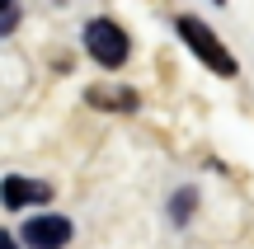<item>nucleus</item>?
<instances>
[{"label":"nucleus","mask_w":254,"mask_h":249,"mask_svg":"<svg viewBox=\"0 0 254 249\" xmlns=\"http://www.w3.org/2000/svg\"><path fill=\"white\" fill-rule=\"evenodd\" d=\"M71 235H75V226L66 221V216L38 212V216H28V221H24L19 245H28V249H66V245H71Z\"/></svg>","instance_id":"3"},{"label":"nucleus","mask_w":254,"mask_h":249,"mask_svg":"<svg viewBox=\"0 0 254 249\" xmlns=\"http://www.w3.org/2000/svg\"><path fill=\"white\" fill-rule=\"evenodd\" d=\"M0 249H19V240H14L9 231H0Z\"/></svg>","instance_id":"8"},{"label":"nucleus","mask_w":254,"mask_h":249,"mask_svg":"<svg viewBox=\"0 0 254 249\" xmlns=\"http://www.w3.org/2000/svg\"><path fill=\"white\" fill-rule=\"evenodd\" d=\"M174 28H179V38L193 47V56H202V66H207V71H217V75H236V61H231V52L221 47V38L212 33L202 19L179 14V19H174Z\"/></svg>","instance_id":"1"},{"label":"nucleus","mask_w":254,"mask_h":249,"mask_svg":"<svg viewBox=\"0 0 254 249\" xmlns=\"http://www.w3.org/2000/svg\"><path fill=\"white\" fill-rule=\"evenodd\" d=\"M14 24H19V5H14V9H5V14H0V38H5V33H14Z\"/></svg>","instance_id":"7"},{"label":"nucleus","mask_w":254,"mask_h":249,"mask_svg":"<svg viewBox=\"0 0 254 249\" xmlns=\"http://www.w3.org/2000/svg\"><path fill=\"white\" fill-rule=\"evenodd\" d=\"M0 202H5L9 212H19V207H33V202H52V184H38V179L9 174L5 184H0Z\"/></svg>","instance_id":"4"},{"label":"nucleus","mask_w":254,"mask_h":249,"mask_svg":"<svg viewBox=\"0 0 254 249\" xmlns=\"http://www.w3.org/2000/svg\"><path fill=\"white\" fill-rule=\"evenodd\" d=\"M193 202H198V193H193V188H184V193H174V221H189L193 216Z\"/></svg>","instance_id":"6"},{"label":"nucleus","mask_w":254,"mask_h":249,"mask_svg":"<svg viewBox=\"0 0 254 249\" xmlns=\"http://www.w3.org/2000/svg\"><path fill=\"white\" fill-rule=\"evenodd\" d=\"M85 99L94 108H113V113H132L136 108V90H90Z\"/></svg>","instance_id":"5"},{"label":"nucleus","mask_w":254,"mask_h":249,"mask_svg":"<svg viewBox=\"0 0 254 249\" xmlns=\"http://www.w3.org/2000/svg\"><path fill=\"white\" fill-rule=\"evenodd\" d=\"M217 5H226V0H217Z\"/></svg>","instance_id":"10"},{"label":"nucleus","mask_w":254,"mask_h":249,"mask_svg":"<svg viewBox=\"0 0 254 249\" xmlns=\"http://www.w3.org/2000/svg\"><path fill=\"white\" fill-rule=\"evenodd\" d=\"M85 52H90L99 66L118 71V66L127 61V52H132V43H127V33L113 24V19H90V24H85Z\"/></svg>","instance_id":"2"},{"label":"nucleus","mask_w":254,"mask_h":249,"mask_svg":"<svg viewBox=\"0 0 254 249\" xmlns=\"http://www.w3.org/2000/svg\"><path fill=\"white\" fill-rule=\"evenodd\" d=\"M5 9H14V0H0V14H5Z\"/></svg>","instance_id":"9"}]
</instances>
